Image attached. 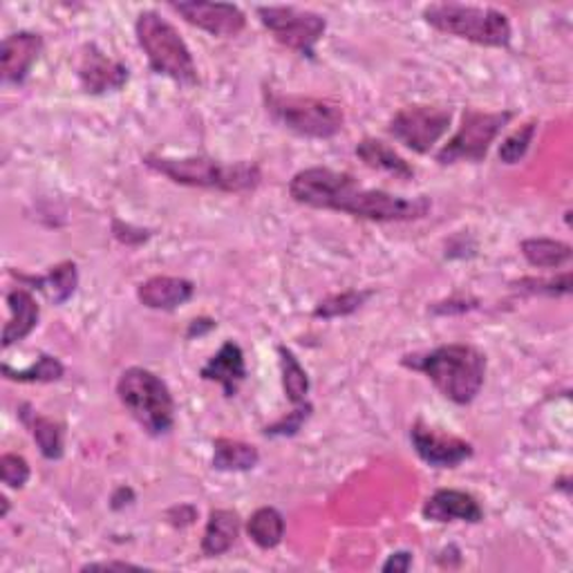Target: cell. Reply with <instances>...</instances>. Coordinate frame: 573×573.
<instances>
[{
    "label": "cell",
    "instance_id": "cell-27",
    "mask_svg": "<svg viewBox=\"0 0 573 573\" xmlns=\"http://www.w3.org/2000/svg\"><path fill=\"white\" fill-rule=\"evenodd\" d=\"M65 368L57 357L40 355L36 363H32L25 370H12L8 363L3 366V377L8 381H19V383H55L63 379Z\"/></svg>",
    "mask_w": 573,
    "mask_h": 573
},
{
    "label": "cell",
    "instance_id": "cell-16",
    "mask_svg": "<svg viewBox=\"0 0 573 573\" xmlns=\"http://www.w3.org/2000/svg\"><path fill=\"white\" fill-rule=\"evenodd\" d=\"M200 377L204 381H215L223 385L225 396H236L238 387L247 379V363H244V351L238 343L227 341L223 347L217 349V355L208 359V363L200 370Z\"/></svg>",
    "mask_w": 573,
    "mask_h": 573
},
{
    "label": "cell",
    "instance_id": "cell-1",
    "mask_svg": "<svg viewBox=\"0 0 573 573\" xmlns=\"http://www.w3.org/2000/svg\"><path fill=\"white\" fill-rule=\"evenodd\" d=\"M289 195L298 204L347 213L370 223H413L432 208L426 195L399 198L387 191L363 189L355 175L325 166L298 170L289 182Z\"/></svg>",
    "mask_w": 573,
    "mask_h": 573
},
{
    "label": "cell",
    "instance_id": "cell-12",
    "mask_svg": "<svg viewBox=\"0 0 573 573\" xmlns=\"http://www.w3.org/2000/svg\"><path fill=\"white\" fill-rule=\"evenodd\" d=\"M170 10L178 12L187 23L217 38H234L247 27L244 12L238 5H229V3L189 0V3H170Z\"/></svg>",
    "mask_w": 573,
    "mask_h": 573
},
{
    "label": "cell",
    "instance_id": "cell-14",
    "mask_svg": "<svg viewBox=\"0 0 573 573\" xmlns=\"http://www.w3.org/2000/svg\"><path fill=\"white\" fill-rule=\"evenodd\" d=\"M43 52V38L34 32H16L5 36L0 48V61H3V81L21 85L25 83L32 65Z\"/></svg>",
    "mask_w": 573,
    "mask_h": 573
},
{
    "label": "cell",
    "instance_id": "cell-7",
    "mask_svg": "<svg viewBox=\"0 0 573 573\" xmlns=\"http://www.w3.org/2000/svg\"><path fill=\"white\" fill-rule=\"evenodd\" d=\"M267 110L287 130L310 140H330L345 123L343 108L330 99L272 93L267 95Z\"/></svg>",
    "mask_w": 573,
    "mask_h": 573
},
{
    "label": "cell",
    "instance_id": "cell-28",
    "mask_svg": "<svg viewBox=\"0 0 573 573\" xmlns=\"http://www.w3.org/2000/svg\"><path fill=\"white\" fill-rule=\"evenodd\" d=\"M370 296H372V291H361V289H349L343 294H334V296H330L317 305L314 317L325 319V321L338 319V317H349V314L359 312Z\"/></svg>",
    "mask_w": 573,
    "mask_h": 573
},
{
    "label": "cell",
    "instance_id": "cell-10",
    "mask_svg": "<svg viewBox=\"0 0 573 573\" xmlns=\"http://www.w3.org/2000/svg\"><path fill=\"white\" fill-rule=\"evenodd\" d=\"M453 121V112L439 106H406L390 121V135L406 148L426 155L442 140Z\"/></svg>",
    "mask_w": 573,
    "mask_h": 573
},
{
    "label": "cell",
    "instance_id": "cell-23",
    "mask_svg": "<svg viewBox=\"0 0 573 573\" xmlns=\"http://www.w3.org/2000/svg\"><path fill=\"white\" fill-rule=\"evenodd\" d=\"M12 276H16L23 283L34 285L36 289L48 291V296L57 302L63 305L65 300H70L79 287V270L72 260L59 262L57 267L50 270V274L46 278H27V276H19L12 272Z\"/></svg>",
    "mask_w": 573,
    "mask_h": 573
},
{
    "label": "cell",
    "instance_id": "cell-4",
    "mask_svg": "<svg viewBox=\"0 0 573 573\" xmlns=\"http://www.w3.org/2000/svg\"><path fill=\"white\" fill-rule=\"evenodd\" d=\"M135 34L153 72L168 76L184 87H193L200 83L198 65L187 40L159 12H142L135 23Z\"/></svg>",
    "mask_w": 573,
    "mask_h": 573
},
{
    "label": "cell",
    "instance_id": "cell-15",
    "mask_svg": "<svg viewBox=\"0 0 573 573\" xmlns=\"http://www.w3.org/2000/svg\"><path fill=\"white\" fill-rule=\"evenodd\" d=\"M423 517L430 522H468L477 524L484 517V511L479 502L466 493V491H455V489H442L432 493L423 509Z\"/></svg>",
    "mask_w": 573,
    "mask_h": 573
},
{
    "label": "cell",
    "instance_id": "cell-35",
    "mask_svg": "<svg viewBox=\"0 0 573 573\" xmlns=\"http://www.w3.org/2000/svg\"><path fill=\"white\" fill-rule=\"evenodd\" d=\"M95 569H104V571H140V564H130V562H91L85 564L83 571H95Z\"/></svg>",
    "mask_w": 573,
    "mask_h": 573
},
{
    "label": "cell",
    "instance_id": "cell-30",
    "mask_svg": "<svg viewBox=\"0 0 573 573\" xmlns=\"http://www.w3.org/2000/svg\"><path fill=\"white\" fill-rule=\"evenodd\" d=\"M0 477L10 489H23L29 479V464L16 453H5L0 457Z\"/></svg>",
    "mask_w": 573,
    "mask_h": 573
},
{
    "label": "cell",
    "instance_id": "cell-6",
    "mask_svg": "<svg viewBox=\"0 0 573 573\" xmlns=\"http://www.w3.org/2000/svg\"><path fill=\"white\" fill-rule=\"evenodd\" d=\"M423 19L437 32L457 36L487 48H506L513 36L509 16L493 8L434 3L423 10Z\"/></svg>",
    "mask_w": 573,
    "mask_h": 573
},
{
    "label": "cell",
    "instance_id": "cell-2",
    "mask_svg": "<svg viewBox=\"0 0 573 573\" xmlns=\"http://www.w3.org/2000/svg\"><path fill=\"white\" fill-rule=\"evenodd\" d=\"M402 366L426 374L432 385L457 406L473 404L487 377V357L466 343L439 345L430 351L408 355Z\"/></svg>",
    "mask_w": 573,
    "mask_h": 573
},
{
    "label": "cell",
    "instance_id": "cell-32",
    "mask_svg": "<svg viewBox=\"0 0 573 573\" xmlns=\"http://www.w3.org/2000/svg\"><path fill=\"white\" fill-rule=\"evenodd\" d=\"M522 291L528 294H547V296H566L571 291V274H562L551 280H536V278H524L517 283Z\"/></svg>",
    "mask_w": 573,
    "mask_h": 573
},
{
    "label": "cell",
    "instance_id": "cell-25",
    "mask_svg": "<svg viewBox=\"0 0 573 573\" xmlns=\"http://www.w3.org/2000/svg\"><path fill=\"white\" fill-rule=\"evenodd\" d=\"M520 251L538 270H556L571 260V247L551 238H528L520 244Z\"/></svg>",
    "mask_w": 573,
    "mask_h": 573
},
{
    "label": "cell",
    "instance_id": "cell-13",
    "mask_svg": "<svg viewBox=\"0 0 573 573\" xmlns=\"http://www.w3.org/2000/svg\"><path fill=\"white\" fill-rule=\"evenodd\" d=\"M79 81L85 93L91 95H106L117 93L128 83V68L121 61H115L106 57L95 43L83 48L81 61H79Z\"/></svg>",
    "mask_w": 573,
    "mask_h": 573
},
{
    "label": "cell",
    "instance_id": "cell-9",
    "mask_svg": "<svg viewBox=\"0 0 573 573\" xmlns=\"http://www.w3.org/2000/svg\"><path fill=\"white\" fill-rule=\"evenodd\" d=\"M260 23L267 27L280 46L314 57L317 43L323 38L327 29L325 16L310 12V10H298V8H258Z\"/></svg>",
    "mask_w": 573,
    "mask_h": 573
},
{
    "label": "cell",
    "instance_id": "cell-20",
    "mask_svg": "<svg viewBox=\"0 0 573 573\" xmlns=\"http://www.w3.org/2000/svg\"><path fill=\"white\" fill-rule=\"evenodd\" d=\"M21 421L32 432L34 442L46 459L63 457V426L50 417L38 415L32 406H21Z\"/></svg>",
    "mask_w": 573,
    "mask_h": 573
},
{
    "label": "cell",
    "instance_id": "cell-21",
    "mask_svg": "<svg viewBox=\"0 0 573 573\" xmlns=\"http://www.w3.org/2000/svg\"><path fill=\"white\" fill-rule=\"evenodd\" d=\"M357 157L366 166H370L374 170L390 172V175H394V178H399V180H413L415 178V168L394 148H390L387 144H383L379 140L366 138L363 142H359Z\"/></svg>",
    "mask_w": 573,
    "mask_h": 573
},
{
    "label": "cell",
    "instance_id": "cell-29",
    "mask_svg": "<svg viewBox=\"0 0 573 573\" xmlns=\"http://www.w3.org/2000/svg\"><path fill=\"white\" fill-rule=\"evenodd\" d=\"M536 128L538 123L536 121H528L524 123L522 128H517L515 132H511V135L502 142L500 146V159L509 166L517 164L526 153H528V146L534 144V138H536Z\"/></svg>",
    "mask_w": 573,
    "mask_h": 573
},
{
    "label": "cell",
    "instance_id": "cell-33",
    "mask_svg": "<svg viewBox=\"0 0 573 573\" xmlns=\"http://www.w3.org/2000/svg\"><path fill=\"white\" fill-rule=\"evenodd\" d=\"M166 520L172 526H191L198 520V511H195V506H189V504L172 506L170 511H166Z\"/></svg>",
    "mask_w": 573,
    "mask_h": 573
},
{
    "label": "cell",
    "instance_id": "cell-18",
    "mask_svg": "<svg viewBox=\"0 0 573 573\" xmlns=\"http://www.w3.org/2000/svg\"><path fill=\"white\" fill-rule=\"evenodd\" d=\"M8 307L12 312V319L8 321L5 330H3V347L5 349L16 345L19 341L27 338L34 332V327L38 325V317H40L36 298L23 287L12 289L8 294Z\"/></svg>",
    "mask_w": 573,
    "mask_h": 573
},
{
    "label": "cell",
    "instance_id": "cell-19",
    "mask_svg": "<svg viewBox=\"0 0 573 573\" xmlns=\"http://www.w3.org/2000/svg\"><path fill=\"white\" fill-rule=\"evenodd\" d=\"M240 538V515L229 509H213L206 520L202 553L215 558L227 553Z\"/></svg>",
    "mask_w": 573,
    "mask_h": 573
},
{
    "label": "cell",
    "instance_id": "cell-22",
    "mask_svg": "<svg viewBox=\"0 0 573 573\" xmlns=\"http://www.w3.org/2000/svg\"><path fill=\"white\" fill-rule=\"evenodd\" d=\"M260 453L255 446L238 442V439L219 437L213 442V468L227 473H242L255 468Z\"/></svg>",
    "mask_w": 573,
    "mask_h": 573
},
{
    "label": "cell",
    "instance_id": "cell-8",
    "mask_svg": "<svg viewBox=\"0 0 573 573\" xmlns=\"http://www.w3.org/2000/svg\"><path fill=\"white\" fill-rule=\"evenodd\" d=\"M515 115L511 110L481 112L468 108L455 135L437 153V162L442 166H451L457 162H484V157L489 155L491 144L498 140L502 128Z\"/></svg>",
    "mask_w": 573,
    "mask_h": 573
},
{
    "label": "cell",
    "instance_id": "cell-31",
    "mask_svg": "<svg viewBox=\"0 0 573 573\" xmlns=\"http://www.w3.org/2000/svg\"><path fill=\"white\" fill-rule=\"evenodd\" d=\"M310 415H312V406L310 404L298 406L285 419L276 421L274 426L264 428V434H267V437H291V434H296L302 428V423L307 419H310Z\"/></svg>",
    "mask_w": 573,
    "mask_h": 573
},
{
    "label": "cell",
    "instance_id": "cell-34",
    "mask_svg": "<svg viewBox=\"0 0 573 573\" xmlns=\"http://www.w3.org/2000/svg\"><path fill=\"white\" fill-rule=\"evenodd\" d=\"M413 566V553H408V551H396V553H392L385 562H383V571H394V573H404V571H408Z\"/></svg>",
    "mask_w": 573,
    "mask_h": 573
},
{
    "label": "cell",
    "instance_id": "cell-26",
    "mask_svg": "<svg viewBox=\"0 0 573 573\" xmlns=\"http://www.w3.org/2000/svg\"><path fill=\"white\" fill-rule=\"evenodd\" d=\"M280 355V370H283V387L287 399L294 404V408L307 404V394H310V379H307L305 368L294 357V351L285 345L278 347Z\"/></svg>",
    "mask_w": 573,
    "mask_h": 573
},
{
    "label": "cell",
    "instance_id": "cell-3",
    "mask_svg": "<svg viewBox=\"0 0 573 573\" xmlns=\"http://www.w3.org/2000/svg\"><path fill=\"white\" fill-rule=\"evenodd\" d=\"M151 170L164 175L170 182L193 189H217L225 193H249L255 191L262 172L255 162H231L225 164L213 157H159L146 155L142 159Z\"/></svg>",
    "mask_w": 573,
    "mask_h": 573
},
{
    "label": "cell",
    "instance_id": "cell-17",
    "mask_svg": "<svg viewBox=\"0 0 573 573\" xmlns=\"http://www.w3.org/2000/svg\"><path fill=\"white\" fill-rule=\"evenodd\" d=\"M195 294V285L187 278L153 276L138 287V298L148 310L172 312L187 305Z\"/></svg>",
    "mask_w": 573,
    "mask_h": 573
},
{
    "label": "cell",
    "instance_id": "cell-5",
    "mask_svg": "<svg viewBox=\"0 0 573 573\" xmlns=\"http://www.w3.org/2000/svg\"><path fill=\"white\" fill-rule=\"evenodd\" d=\"M117 396L128 415L148 434H168L175 426V399L168 385L146 368H128L117 381Z\"/></svg>",
    "mask_w": 573,
    "mask_h": 573
},
{
    "label": "cell",
    "instance_id": "cell-11",
    "mask_svg": "<svg viewBox=\"0 0 573 573\" xmlns=\"http://www.w3.org/2000/svg\"><path fill=\"white\" fill-rule=\"evenodd\" d=\"M410 442L419 459L432 468H457L473 457V446L462 437L442 432L423 421L410 428Z\"/></svg>",
    "mask_w": 573,
    "mask_h": 573
},
{
    "label": "cell",
    "instance_id": "cell-24",
    "mask_svg": "<svg viewBox=\"0 0 573 573\" xmlns=\"http://www.w3.org/2000/svg\"><path fill=\"white\" fill-rule=\"evenodd\" d=\"M247 534L260 549H276L285 538V517L274 506H262L249 517Z\"/></svg>",
    "mask_w": 573,
    "mask_h": 573
},
{
    "label": "cell",
    "instance_id": "cell-36",
    "mask_svg": "<svg viewBox=\"0 0 573 573\" xmlns=\"http://www.w3.org/2000/svg\"><path fill=\"white\" fill-rule=\"evenodd\" d=\"M0 502H3V511H0V517H8V513H10V500L3 496V498H0Z\"/></svg>",
    "mask_w": 573,
    "mask_h": 573
}]
</instances>
